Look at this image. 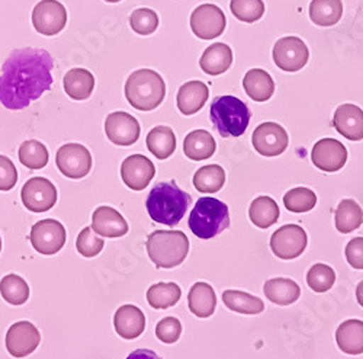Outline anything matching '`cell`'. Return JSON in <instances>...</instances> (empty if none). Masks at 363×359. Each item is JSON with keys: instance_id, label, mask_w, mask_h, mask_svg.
<instances>
[{"instance_id": "6da1fadb", "label": "cell", "mask_w": 363, "mask_h": 359, "mask_svg": "<svg viewBox=\"0 0 363 359\" xmlns=\"http://www.w3.org/2000/svg\"><path fill=\"white\" fill-rule=\"evenodd\" d=\"M54 60L41 48H19L9 54L0 74V102L19 111L40 99L52 86Z\"/></svg>"}, {"instance_id": "7a4b0ae2", "label": "cell", "mask_w": 363, "mask_h": 359, "mask_svg": "<svg viewBox=\"0 0 363 359\" xmlns=\"http://www.w3.org/2000/svg\"><path fill=\"white\" fill-rule=\"evenodd\" d=\"M191 204V195L182 191L174 181L160 182L153 187L145 201L151 220L169 227H174L182 221Z\"/></svg>"}, {"instance_id": "3957f363", "label": "cell", "mask_w": 363, "mask_h": 359, "mask_svg": "<svg viewBox=\"0 0 363 359\" xmlns=\"http://www.w3.org/2000/svg\"><path fill=\"white\" fill-rule=\"evenodd\" d=\"M147 253L159 269H172L184 263L189 253V238L179 230H156L147 237Z\"/></svg>"}, {"instance_id": "277c9868", "label": "cell", "mask_w": 363, "mask_h": 359, "mask_svg": "<svg viewBox=\"0 0 363 359\" xmlns=\"http://www.w3.org/2000/svg\"><path fill=\"white\" fill-rule=\"evenodd\" d=\"M125 98L138 111H153L166 98V83L163 77L151 69L133 72L125 83Z\"/></svg>"}, {"instance_id": "5b68a950", "label": "cell", "mask_w": 363, "mask_h": 359, "mask_svg": "<svg viewBox=\"0 0 363 359\" xmlns=\"http://www.w3.org/2000/svg\"><path fill=\"white\" fill-rule=\"evenodd\" d=\"M214 128L224 138L243 136L250 124L252 112L249 106L233 95L217 96L209 109Z\"/></svg>"}, {"instance_id": "8992f818", "label": "cell", "mask_w": 363, "mask_h": 359, "mask_svg": "<svg viewBox=\"0 0 363 359\" xmlns=\"http://www.w3.org/2000/svg\"><path fill=\"white\" fill-rule=\"evenodd\" d=\"M230 227V209L228 205L217 198H199L189 216L191 231L202 238L217 237Z\"/></svg>"}, {"instance_id": "52a82bcc", "label": "cell", "mask_w": 363, "mask_h": 359, "mask_svg": "<svg viewBox=\"0 0 363 359\" xmlns=\"http://www.w3.org/2000/svg\"><path fill=\"white\" fill-rule=\"evenodd\" d=\"M67 233L65 226L52 219L41 220L34 224L29 234V241H31L33 248L35 252L41 255H55L63 249L66 245Z\"/></svg>"}, {"instance_id": "ba28073f", "label": "cell", "mask_w": 363, "mask_h": 359, "mask_svg": "<svg viewBox=\"0 0 363 359\" xmlns=\"http://www.w3.org/2000/svg\"><path fill=\"white\" fill-rule=\"evenodd\" d=\"M308 237L306 230L296 224H286L270 237V249L274 255L284 260H291L306 252Z\"/></svg>"}, {"instance_id": "9c48e42d", "label": "cell", "mask_w": 363, "mask_h": 359, "mask_svg": "<svg viewBox=\"0 0 363 359\" xmlns=\"http://www.w3.org/2000/svg\"><path fill=\"white\" fill-rule=\"evenodd\" d=\"M58 170L70 179H82L92 170V155L77 143H69L58 148L55 156Z\"/></svg>"}, {"instance_id": "30bf717a", "label": "cell", "mask_w": 363, "mask_h": 359, "mask_svg": "<svg viewBox=\"0 0 363 359\" xmlns=\"http://www.w3.org/2000/svg\"><path fill=\"white\" fill-rule=\"evenodd\" d=\"M66 23L67 11L58 0H41L33 11V25L41 35H57L63 31Z\"/></svg>"}, {"instance_id": "8fae6325", "label": "cell", "mask_w": 363, "mask_h": 359, "mask_svg": "<svg viewBox=\"0 0 363 359\" xmlns=\"http://www.w3.org/2000/svg\"><path fill=\"white\" fill-rule=\"evenodd\" d=\"M308 58L310 50L298 37H284L278 40L274 47V62L286 73H295L306 67Z\"/></svg>"}, {"instance_id": "7c38bea8", "label": "cell", "mask_w": 363, "mask_h": 359, "mask_svg": "<svg viewBox=\"0 0 363 359\" xmlns=\"http://www.w3.org/2000/svg\"><path fill=\"white\" fill-rule=\"evenodd\" d=\"M227 18L221 8L213 4L198 6L191 15L192 33L201 40H214L225 31Z\"/></svg>"}, {"instance_id": "4fadbf2b", "label": "cell", "mask_w": 363, "mask_h": 359, "mask_svg": "<svg viewBox=\"0 0 363 359\" xmlns=\"http://www.w3.org/2000/svg\"><path fill=\"white\" fill-rule=\"evenodd\" d=\"M57 188L47 177H31L23 185L21 198L26 209L33 213H45L57 202Z\"/></svg>"}, {"instance_id": "5bb4252c", "label": "cell", "mask_w": 363, "mask_h": 359, "mask_svg": "<svg viewBox=\"0 0 363 359\" xmlns=\"http://www.w3.org/2000/svg\"><path fill=\"white\" fill-rule=\"evenodd\" d=\"M252 143L259 155L264 158H277L288 148L289 137L282 126L277 123H263L255 130Z\"/></svg>"}, {"instance_id": "9a60e30c", "label": "cell", "mask_w": 363, "mask_h": 359, "mask_svg": "<svg viewBox=\"0 0 363 359\" xmlns=\"http://www.w3.org/2000/svg\"><path fill=\"white\" fill-rule=\"evenodd\" d=\"M105 133L111 143L116 145L128 147L138 141L141 134L137 118L124 111H116L106 116Z\"/></svg>"}, {"instance_id": "2e32d148", "label": "cell", "mask_w": 363, "mask_h": 359, "mask_svg": "<svg viewBox=\"0 0 363 359\" xmlns=\"http://www.w3.org/2000/svg\"><path fill=\"white\" fill-rule=\"evenodd\" d=\"M41 335L31 321H18L9 327L6 333V349L15 358L31 355L40 345Z\"/></svg>"}, {"instance_id": "e0dca14e", "label": "cell", "mask_w": 363, "mask_h": 359, "mask_svg": "<svg viewBox=\"0 0 363 359\" xmlns=\"http://www.w3.org/2000/svg\"><path fill=\"white\" fill-rule=\"evenodd\" d=\"M311 160L315 167L323 172H337L347 162L346 147L335 138H323L313 147Z\"/></svg>"}, {"instance_id": "ac0fdd59", "label": "cell", "mask_w": 363, "mask_h": 359, "mask_svg": "<svg viewBox=\"0 0 363 359\" xmlns=\"http://www.w3.org/2000/svg\"><path fill=\"white\" fill-rule=\"evenodd\" d=\"M156 176V167L148 158L143 155L128 156L121 165V177L133 191L145 189Z\"/></svg>"}, {"instance_id": "d6986e66", "label": "cell", "mask_w": 363, "mask_h": 359, "mask_svg": "<svg viewBox=\"0 0 363 359\" xmlns=\"http://www.w3.org/2000/svg\"><path fill=\"white\" fill-rule=\"evenodd\" d=\"M92 230L102 237L116 238V237L125 236L130 227L125 219L121 216L115 208L102 205V206H98L94 211Z\"/></svg>"}, {"instance_id": "ffe728a7", "label": "cell", "mask_w": 363, "mask_h": 359, "mask_svg": "<svg viewBox=\"0 0 363 359\" xmlns=\"http://www.w3.org/2000/svg\"><path fill=\"white\" fill-rule=\"evenodd\" d=\"M333 126L350 141L363 140V109L353 104L340 105L335 112Z\"/></svg>"}, {"instance_id": "44dd1931", "label": "cell", "mask_w": 363, "mask_h": 359, "mask_svg": "<svg viewBox=\"0 0 363 359\" xmlns=\"http://www.w3.org/2000/svg\"><path fill=\"white\" fill-rule=\"evenodd\" d=\"M113 326L121 338L128 341L137 339L145 331V316L138 307L125 304L116 310L113 316Z\"/></svg>"}, {"instance_id": "7402d4cb", "label": "cell", "mask_w": 363, "mask_h": 359, "mask_svg": "<svg viewBox=\"0 0 363 359\" xmlns=\"http://www.w3.org/2000/svg\"><path fill=\"white\" fill-rule=\"evenodd\" d=\"M209 98V87L199 80H192L182 84L177 92V108L179 111L189 116L203 108Z\"/></svg>"}, {"instance_id": "603a6c76", "label": "cell", "mask_w": 363, "mask_h": 359, "mask_svg": "<svg viewBox=\"0 0 363 359\" xmlns=\"http://www.w3.org/2000/svg\"><path fill=\"white\" fill-rule=\"evenodd\" d=\"M233 65V50L223 43H216L209 45L201 60L199 66L203 73L209 76H218L225 73Z\"/></svg>"}, {"instance_id": "cb8c5ba5", "label": "cell", "mask_w": 363, "mask_h": 359, "mask_svg": "<svg viewBox=\"0 0 363 359\" xmlns=\"http://www.w3.org/2000/svg\"><path fill=\"white\" fill-rule=\"evenodd\" d=\"M188 306L191 313L199 319H208L213 316L217 307V295L214 288L206 282L194 284L188 295Z\"/></svg>"}, {"instance_id": "d4e9b609", "label": "cell", "mask_w": 363, "mask_h": 359, "mask_svg": "<svg viewBox=\"0 0 363 359\" xmlns=\"http://www.w3.org/2000/svg\"><path fill=\"white\" fill-rule=\"evenodd\" d=\"M263 292L267 300L278 306H289L301 297L299 285L289 278H274L264 282Z\"/></svg>"}, {"instance_id": "484cf974", "label": "cell", "mask_w": 363, "mask_h": 359, "mask_svg": "<svg viewBox=\"0 0 363 359\" xmlns=\"http://www.w3.org/2000/svg\"><path fill=\"white\" fill-rule=\"evenodd\" d=\"M336 342L342 352L347 355L363 353V321L362 320H346L336 332Z\"/></svg>"}, {"instance_id": "4316f807", "label": "cell", "mask_w": 363, "mask_h": 359, "mask_svg": "<svg viewBox=\"0 0 363 359\" xmlns=\"http://www.w3.org/2000/svg\"><path fill=\"white\" fill-rule=\"evenodd\" d=\"M243 87L250 99L266 102L275 92V82L272 76L262 69H252L243 79Z\"/></svg>"}, {"instance_id": "83f0119b", "label": "cell", "mask_w": 363, "mask_h": 359, "mask_svg": "<svg viewBox=\"0 0 363 359\" xmlns=\"http://www.w3.org/2000/svg\"><path fill=\"white\" fill-rule=\"evenodd\" d=\"M217 143L206 130H195L189 133L184 141V153L188 159L199 162L213 158Z\"/></svg>"}, {"instance_id": "f1b7e54d", "label": "cell", "mask_w": 363, "mask_h": 359, "mask_svg": "<svg viewBox=\"0 0 363 359\" xmlns=\"http://www.w3.org/2000/svg\"><path fill=\"white\" fill-rule=\"evenodd\" d=\"M65 91L74 101H86L94 94L95 77L86 69H72L66 73Z\"/></svg>"}, {"instance_id": "f546056e", "label": "cell", "mask_w": 363, "mask_h": 359, "mask_svg": "<svg viewBox=\"0 0 363 359\" xmlns=\"http://www.w3.org/2000/svg\"><path fill=\"white\" fill-rule=\"evenodd\" d=\"M252 223L259 228H269L279 220V205L270 197H257L249 208Z\"/></svg>"}, {"instance_id": "4dcf8cb0", "label": "cell", "mask_w": 363, "mask_h": 359, "mask_svg": "<svg viewBox=\"0 0 363 359\" xmlns=\"http://www.w3.org/2000/svg\"><path fill=\"white\" fill-rule=\"evenodd\" d=\"M147 147L159 160L169 159L176 150V136L170 127L159 126L147 136Z\"/></svg>"}, {"instance_id": "1f68e13d", "label": "cell", "mask_w": 363, "mask_h": 359, "mask_svg": "<svg viewBox=\"0 0 363 359\" xmlns=\"http://www.w3.org/2000/svg\"><path fill=\"white\" fill-rule=\"evenodd\" d=\"M223 302L228 310L240 314H260L264 310V303L259 297L237 289L224 291Z\"/></svg>"}, {"instance_id": "d6a6232c", "label": "cell", "mask_w": 363, "mask_h": 359, "mask_svg": "<svg viewBox=\"0 0 363 359\" xmlns=\"http://www.w3.org/2000/svg\"><path fill=\"white\" fill-rule=\"evenodd\" d=\"M182 289L174 282H159L151 285L147 291V302L155 310H167L177 304Z\"/></svg>"}, {"instance_id": "836d02e7", "label": "cell", "mask_w": 363, "mask_h": 359, "mask_svg": "<svg viewBox=\"0 0 363 359\" xmlns=\"http://www.w3.org/2000/svg\"><path fill=\"white\" fill-rule=\"evenodd\" d=\"M225 184V170L220 165H208L194 175V187L201 194H216Z\"/></svg>"}, {"instance_id": "e575fe53", "label": "cell", "mask_w": 363, "mask_h": 359, "mask_svg": "<svg viewBox=\"0 0 363 359\" xmlns=\"http://www.w3.org/2000/svg\"><path fill=\"white\" fill-rule=\"evenodd\" d=\"M343 15L342 0H313L310 5V18L314 25L333 26Z\"/></svg>"}, {"instance_id": "d590c367", "label": "cell", "mask_w": 363, "mask_h": 359, "mask_svg": "<svg viewBox=\"0 0 363 359\" xmlns=\"http://www.w3.org/2000/svg\"><path fill=\"white\" fill-rule=\"evenodd\" d=\"M335 223L337 231L343 234L357 230L363 223V211L360 205L353 199H343L336 209Z\"/></svg>"}, {"instance_id": "8d00e7d4", "label": "cell", "mask_w": 363, "mask_h": 359, "mask_svg": "<svg viewBox=\"0 0 363 359\" xmlns=\"http://www.w3.org/2000/svg\"><path fill=\"white\" fill-rule=\"evenodd\" d=\"M19 162L31 170L44 169L48 165L50 153L47 147L37 140H26L19 147Z\"/></svg>"}, {"instance_id": "74e56055", "label": "cell", "mask_w": 363, "mask_h": 359, "mask_svg": "<svg viewBox=\"0 0 363 359\" xmlns=\"http://www.w3.org/2000/svg\"><path fill=\"white\" fill-rule=\"evenodd\" d=\"M0 294L6 303L12 306H22L29 298V287L19 275L9 274L0 280Z\"/></svg>"}, {"instance_id": "f35d334b", "label": "cell", "mask_w": 363, "mask_h": 359, "mask_svg": "<svg viewBox=\"0 0 363 359\" xmlns=\"http://www.w3.org/2000/svg\"><path fill=\"white\" fill-rule=\"evenodd\" d=\"M284 204L291 213H308L317 204V195L304 187L294 188L284 195Z\"/></svg>"}, {"instance_id": "ab89813d", "label": "cell", "mask_w": 363, "mask_h": 359, "mask_svg": "<svg viewBox=\"0 0 363 359\" xmlns=\"http://www.w3.org/2000/svg\"><path fill=\"white\" fill-rule=\"evenodd\" d=\"M336 282L335 269L325 263H315L307 274V284L315 292H325Z\"/></svg>"}, {"instance_id": "60d3db41", "label": "cell", "mask_w": 363, "mask_h": 359, "mask_svg": "<svg viewBox=\"0 0 363 359\" xmlns=\"http://www.w3.org/2000/svg\"><path fill=\"white\" fill-rule=\"evenodd\" d=\"M231 13L241 22L255 23L264 15L263 0H231Z\"/></svg>"}, {"instance_id": "b9f144b4", "label": "cell", "mask_w": 363, "mask_h": 359, "mask_svg": "<svg viewBox=\"0 0 363 359\" xmlns=\"http://www.w3.org/2000/svg\"><path fill=\"white\" fill-rule=\"evenodd\" d=\"M130 25H131L134 33L145 37V35L153 34L157 29L159 16L155 11H151L148 8H141L131 13Z\"/></svg>"}, {"instance_id": "7bdbcfd3", "label": "cell", "mask_w": 363, "mask_h": 359, "mask_svg": "<svg viewBox=\"0 0 363 359\" xmlns=\"http://www.w3.org/2000/svg\"><path fill=\"white\" fill-rule=\"evenodd\" d=\"M105 246V241L92 230V227H86L80 231L76 241L77 252L84 258H95L98 256Z\"/></svg>"}, {"instance_id": "ee69618b", "label": "cell", "mask_w": 363, "mask_h": 359, "mask_svg": "<svg viewBox=\"0 0 363 359\" xmlns=\"http://www.w3.org/2000/svg\"><path fill=\"white\" fill-rule=\"evenodd\" d=\"M182 335V324L176 317H166L156 326V336L160 342L172 345L179 341Z\"/></svg>"}, {"instance_id": "f6af8a7d", "label": "cell", "mask_w": 363, "mask_h": 359, "mask_svg": "<svg viewBox=\"0 0 363 359\" xmlns=\"http://www.w3.org/2000/svg\"><path fill=\"white\" fill-rule=\"evenodd\" d=\"M18 182V170L13 162L0 155V191H11Z\"/></svg>"}, {"instance_id": "bcb514c9", "label": "cell", "mask_w": 363, "mask_h": 359, "mask_svg": "<svg viewBox=\"0 0 363 359\" xmlns=\"http://www.w3.org/2000/svg\"><path fill=\"white\" fill-rule=\"evenodd\" d=\"M346 259L354 269H363V237H354L346 246Z\"/></svg>"}, {"instance_id": "7dc6e473", "label": "cell", "mask_w": 363, "mask_h": 359, "mask_svg": "<svg viewBox=\"0 0 363 359\" xmlns=\"http://www.w3.org/2000/svg\"><path fill=\"white\" fill-rule=\"evenodd\" d=\"M127 359H162L156 352L150 349H137L128 355Z\"/></svg>"}, {"instance_id": "c3c4849f", "label": "cell", "mask_w": 363, "mask_h": 359, "mask_svg": "<svg viewBox=\"0 0 363 359\" xmlns=\"http://www.w3.org/2000/svg\"><path fill=\"white\" fill-rule=\"evenodd\" d=\"M356 298H357V303L360 304V307H363V281H360L356 288Z\"/></svg>"}, {"instance_id": "681fc988", "label": "cell", "mask_w": 363, "mask_h": 359, "mask_svg": "<svg viewBox=\"0 0 363 359\" xmlns=\"http://www.w3.org/2000/svg\"><path fill=\"white\" fill-rule=\"evenodd\" d=\"M105 2H108V4H118V2H121V0H105Z\"/></svg>"}, {"instance_id": "f907efd6", "label": "cell", "mask_w": 363, "mask_h": 359, "mask_svg": "<svg viewBox=\"0 0 363 359\" xmlns=\"http://www.w3.org/2000/svg\"><path fill=\"white\" fill-rule=\"evenodd\" d=\"M0 252H2V237H0Z\"/></svg>"}]
</instances>
